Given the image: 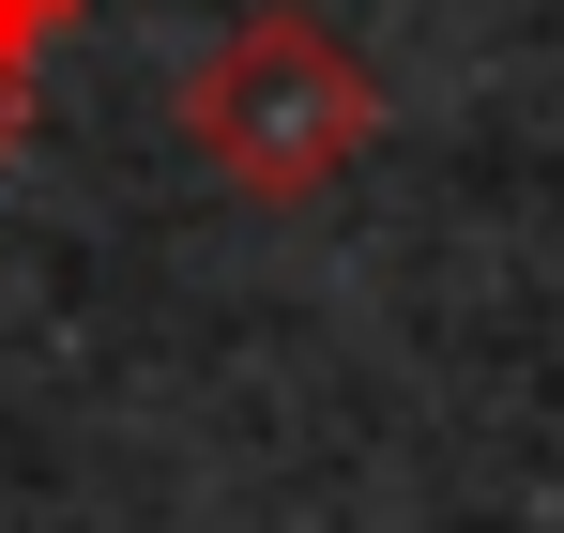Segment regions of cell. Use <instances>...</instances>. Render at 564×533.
Wrapping results in <instances>:
<instances>
[{"instance_id":"cell-1","label":"cell","mask_w":564,"mask_h":533,"mask_svg":"<svg viewBox=\"0 0 564 533\" xmlns=\"http://www.w3.org/2000/svg\"><path fill=\"white\" fill-rule=\"evenodd\" d=\"M169 122H184V153L229 183L245 214H305V198H336V183L367 168L381 77L305 15V0H260V15H229V31L184 62Z\"/></svg>"},{"instance_id":"cell-2","label":"cell","mask_w":564,"mask_h":533,"mask_svg":"<svg viewBox=\"0 0 564 533\" xmlns=\"http://www.w3.org/2000/svg\"><path fill=\"white\" fill-rule=\"evenodd\" d=\"M62 15H77V0H0V46L31 62V31H62Z\"/></svg>"},{"instance_id":"cell-3","label":"cell","mask_w":564,"mask_h":533,"mask_svg":"<svg viewBox=\"0 0 564 533\" xmlns=\"http://www.w3.org/2000/svg\"><path fill=\"white\" fill-rule=\"evenodd\" d=\"M15 138H31V62L0 46V153H15Z\"/></svg>"}]
</instances>
